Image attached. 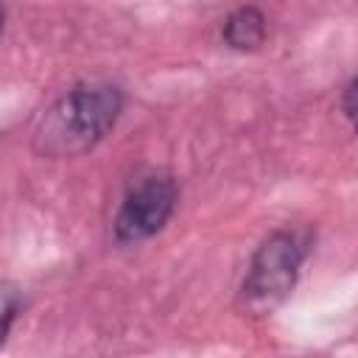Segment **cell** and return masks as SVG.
Instances as JSON below:
<instances>
[{
	"instance_id": "7",
	"label": "cell",
	"mask_w": 358,
	"mask_h": 358,
	"mask_svg": "<svg viewBox=\"0 0 358 358\" xmlns=\"http://www.w3.org/2000/svg\"><path fill=\"white\" fill-rule=\"evenodd\" d=\"M0 34H3V6H0Z\"/></svg>"
},
{
	"instance_id": "6",
	"label": "cell",
	"mask_w": 358,
	"mask_h": 358,
	"mask_svg": "<svg viewBox=\"0 0 358 358\" xmlns=\"http://www.w3.org/2000/svg\"><path fill=\"white\" fill-rule=\"evenodd\" d=\"M11 319H14V308H6V310H0V341L6 338V333H8V324H11Z\"/></svg>"
},
{
	"instance_id": "2",
	"label": "cell",
	"mask_w": 358,
	"mask_h": 358,
	"mask_svg": "<svg viewBox=\"0 0 358 358\" xmlns=\"http://www.w3.org/2000/svg\"><path fill=\"white\" fill-rule=\"evenodd\" d=\"M302 255H305V241L296 232L291 229L271 232L252 257V266L241 285V302L252 313L274 310L291 294Z\"/></svg>"
},
{
	"instance_id": "4",
	"label": "cell",
	"mask_w": 358,
	"mask_h": 358,
	"mask_svg": "<svg viewBox=\"0 0 358 358\" xmlns=\"http://www.w3.org/2000/svg\"><path fill=\"white\" fill-rule=\"evenodd\" d=\"M224 42L232 50H257L266 42V17L255 6L235 8L224 22Z\"/></svg>"
},
{
	"instance_id": "3",
	"label": "cell",
	"mask_w": 358,
	"mask_h": 358,
	"mask_svg": "<svg viewBox=\"0 0 358 358\" xmlns=\"http://www.w3.org/2000/svg\"><path fill=\"white\" fill-rule=\"evenodd\" d=\"M176 207V182L162 173L140 179L123 199L115 215V238L120 243H137L157 235Z\"/></svg>"
},
{
	"instance_id": "5",
	"label": "cell",
	"mask_w": 358,
	"mask_h": 358,
	"mask_svg": "<svg viewBox=\"0 0 358 358\" xmlns=\"http://www.w3.org/2000/svg\"><path fill=\"white\" fill-rule=\"evenodd\" d=\"M352 95H355V81H350V84L344 87V112H347V117H350V120L355 117V103H352Z\"/></svg>"
},
{
	"instance_id": "1",
	"label": "cell",
	"mask_w": 358,
	"mask_h": 358,
	"mask_svg": "<svg viewBox=\"0 0 358 358\" xmlns=\"http://www.w3.org/2000/svg\"><path fill=\"white\" fill-rule=\"evenodd\" d=\"M123 95L112 84H78L42 117L36 148L50 157H70L92 148L117 120Z\"/></svg>"
}]
</instances>
